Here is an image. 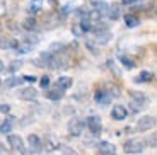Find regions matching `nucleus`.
<instances>
[{"label":"nucleus","instance_id":"obj_1","mask_svg":"<svg viewBox=\"0 0 157 155\" xmlns=\"http://www.w3.org/2000/svg\"><path fill=\"white\" fill-rule=\"evenodd\" d=\"M144 148H145V143L138 138H132V140H128V142L123 143V150L126 153H140Z\"/></svg>","mask_w":157,"mask_h":155},{"label":"nucleus","instance_id":"obj_2","mask_svg":"<svg viewBox=\"0 0 157 155\" xmlns=\"http://www.w3.org/2000/svg\"><path fill=\"white\" fill-rule=\"evenodd\" d=\"M82 131H84V119H80V118H72L68 121V133L72 136H80Z\"/></svg>","mask_w":157,"mask_h":155},{"label":"nucleus","instance_id":"obj_3","mask_svg":"<svg viewBox=\"0 0 157 155\" xmlns=\"http://www.w3.org/2000/svg\"><path fill=\"white\" fill-rule=\"evenodd\" d=\"M145 102H147V97L144 96V92H132V102H130V106L133 108V111L144 109Z\"/></svg>","mask_w":157,"mask_h":155},{"label":"nucleus","instance_id":"obj_4","mask_svg":"<svg viewBox=\"0 0 157 155\" xmlns=\"http://www.w3.org/2000/svg\"><path fill=\"white\" fill-rule=\"evenodd\" d=\"M86 124L89 126V130L94 133V135H99L101 130H102V123H101V118L99 116H89L86 119Z\"/></svg>","mask_w":157,"mask_h":155},{"label":"nucleus","instance_id":"obj_5","mask_svg":"<svg viewBox=\"0 0 157 155\" xmlns=\"http://www.w3.org/2000/svg\"><path fill=\"white\" fill-rule=\"evenodd\" d=\"M154 124H155V118H154V116H144V118L138 119L137 130H138V131H147V130L152 128Z\"/></svg>","mask_w":157,"mask_h":155},{"label":"nucleus","instance_id":"obj_6","mask_svg":"<svg viewBox=\"0 0 157 155\" xmlns=\"http://www.w3.org/2000/svg\"><path fill=\"white\" fill-rule=\"evenodd\" d=\"M28 143H29V148H33V153L41 152V148H43V142H41V138H39L38 135H29Z\"/></svg>","mask_w":157,"mask_h":155},{"label":"nucleus","instance_id":"obj_7","mask_svg":"<svg viewBox=\"0 0 157 155\" xmlns=\"http://www.w3.org/2000/svg\"><path fill=\"white\" fill-rule=\"evenodd\" d=\"M98 148L101 155H116V147L113 143H109V142H101L98 145Z\"/></svg>","mask_w":157,"mask_h":155},{"label":"nucleus","instance_id":"obj_8","mask_svg":"<svg viewBox=\"0 0 157 155\" xmlns=\"http://www.w3.org/2000/svg\"><path fill=\"white\" fill-rule=\"evenodd\" d=\"M128 116V111L125 109V106H114L113 109H111V118L116 121H121L125 119V118Z\"/></svg>","mask_w":157,"mask_h":155},{"label":"nucleus","instance_id":"obj_9","mask_svg":"<svg viewBox=\"0 0 157 155\" xmlns=\"http://www.w3.org/2000/svg\"><path fill=\"white\" fill-rule=\"evenodd\" d=\"M111 94L106 92V90H98V92L94 94V101L98 102V104H109L111 102Z\"/></svg>","mask_w":157,"mask_h":155},{"label":"nucleus","instance_id":"obj_10","mask_svg":"<svg viewBox=\"0 0 157 155\" xmlns=\"http://www.w3.org/2000/svg\"><path fill=\"white\" fill-rule=\"evenodd\" d=\"M19 97L22 101H34L36 97H38V92H36V89H33V87H26V89H22L19 92Z\"/></svg>","mask_w":157,"mask_h":155},{"label":"nucleus","instance_id":"obj_11","mask_svg":"<svg viewBox=\"0 0 157 155\" xmlns=\"http://www.w3.org/2000/svg\"><path fill=\"white\" fill-rule=\"evenodd\" d=\"M9 143H10V147L14 148V150H17V152L24 150V142H22V138H21L19 135H9Z\"/></svg>","mask_w":157,"mask_h":155},{"label":"nucleus","instance_id":"obj_12","mask_svg":"<svg viewBox=\"0 0 157 155\" xmlns=\"http://www.w3.org/2000/svg\"><path fill=\"white\" fill-rule=\"evenodd\" d=\"M106 12H108V17H109L111 21H118L120 17H121V7H120V5H116V4L109 5Z\"/></svg>","mask_w":157,"mask_h":155},{"label":"nucleus","instance_id":"obj_13","mask_svg":"<svg viewBox=\"0 0 157 155\" xmlns=\"http://www.w3.org/2000/svg\"><path fill=\"white\" fill-rule=\"evenodd\" d=\"M14 124H16V119L12 116H9L7 119L4 121V123L0 124V133H4V135H9V133L12 131V128H14Z\"/></svg>","mask_w":157,"mask_h":155},{"label":"nucleus","instance_id":"obj_14","mask_svg":"<svg viewBox=\"0 0 157 155\" xmlns=\"http://www.w3.org/2000/svg\"><path fill=\"white\" fill-rule=\"evenodd\" d=\"M111 38H113V34H111L109 29H106V31H99V32H96V43H99V44H106Z\"/></svg>","mask_w":157,"mask_h":155},{"label":"nucleus","instance_id":"obj_15","mask_svg":"<svg viewBox=\"0 0 157 155\" xmlns=\"http://www.w3.org/2000/svg\"><path fill=\"white\" fill-rule=\"evenodd\" d=\"M72 84H74V82H72L70 77H60L58 80H56V87H58V89H62L63 92H65L67 89H70Z\"/></svg>","mask_w":157,"mask_h":155},{"label":"nucleus","instance_id":"obj_16","mask_svg":"<svg viewBox=\"0 0 157 155\" xmlns=\"http://www.w3.org/2000/svg\"><path fill=\"white\" fill-rule=\"evenodd\" d=\"M46 97L50 99V101H60V99L63 97V90L58 89V87H55V89L48 90V92H46Z\"/></svg>","mask_w":157,"mask_h":155},{"label":"nucleus","instance_id":"obj_17","mask_svg":"<svg viewBox=\"0 0 157 155\" xmlns=\"http://www.w3.org/2000/svg\"><path fill=\"white\" fill-rule=\"evenodd\" d=\"M19 41L16 39H7V38H0V48H4V50H9V48H14L16 50Z\"/></svg>","mask_w":157,"mask_h":155},{"label":"nucleus","instance_id":"obj_18","mask_svg":"<svg viewBox=\"0 0 157 155\" xmlns=\"http://www.w3.org/2000/svg\"><path fill=\"white\" fill-rule=\"evenodd\" d=\"M31 50H33V44L29 43V41H24V43H19V44H17V48H16V51H17L19 55L29 53Z\"/></svg>","mask_w":157,"mask_h":155},{"label":"nucleus","instance_id":"obj_19","mask_svg":"<svg viewBox=\"0 0 157 155\" xmlns=\"http://www.w3.org/2000/svg\"><path fill=\"white\" fill-rule=\"evenodd\" d=\"M120 62L123 63V66H126V68L128 70H132V68H135V62L132 58H128V56H125V55H121V56H120Z\"/></svg>","mask_w":157,"mask_h":155},{"label":"nucleus","instance_id":"obj_20","mask_svg":"<svg viewBox=\"0 0 157 155\" xmlns=\"http://www.w3.org/2000/svg\"><path fill=\"white\" fill-rule=\"evenodd\" d=\"M150 80H154V74H150V72H142L135 78V82H150Z\"/></svg>","mask_w":157,"mask_h":155},{"label":"nucleus","instance_id":"obj_21","mask_svg":"<svg viewBox=\"0 0 157 155\" xmlns=\"http://www.w3.org/2000/svg\"><path fill=\"white\" fill-rule=\"evenodd\" d=\"M125 24L128 27H137L138 24H140V21H138V17H133V16H125Z\"/></svg>","mask_w":157,"mask_h":155},{"label":"nucleus","instance_id":"obj_22","mask_svg":"<svg viewBox=\"0 0 157 155\" xmlns=\"http://www.w3.org/2000/svg\"><path fill=\"white\" fill-rule=\"evenodd\" d=\"M80 26V29H82V32L86 34V32L92 31V22H90V19H82V22L78 24Z\"/></svg>","mask_w":157,"mask_h":155},{"label":"nucleus","instance_id":"obj_23","mask_svg":"<svg viewBox=\"0 0 157 155\" xmlns=\"http://www.w3.org/2000/svg\"><path fill=\"white\" fill-rule=\"evenodd\" d=\"M7 87H17V85H21L22 84V78H19V77H10V78H7Z\"/></svg>","mask_w":157,"mask_h":155},{"label":"nucleus","instance_id":"obj_24","mask_svg":"<svg viewBox=\"0 0 157 155\" xmlns=\"http://www.w3.org/2000/svg\"><path fill=\"white\" fill-rule=\"evenodd\" d=\"M36 27V22H34V19H26L24 21V29H28V31H33V29H34Z\"/></svg>","mask_w":157,"mask_h":155},{"label":"nucleus","instance_id":"obj_25","mask_svg":"<svg viewBox=\"0 0 157 155\" xmlns=\"http://www.w3.org/2000/svg\"><path fill=\"white\" fill-rule=\"evenodd\" d=\"M39 85H41V89H48V87H50V77H48V75L41 77L39 78Z\"/></svg>","mask_w":157,"mask_h":155},{"label":"nucleus","instance_id":"obj_26","mask_svg":"<svg viewBox=\"0 0 157 155\" xmlns=\"http://www.w3.org/2000/svg\"><path fill=\"white\" fill-rule=\"evenodd\" d=\"M21 65H22V62H21V60H17V62H12L10 63V72H16V70H19L21 68Z\"/></svg>","mask_w":157,"mask_h":155},{"label":"nucleus","instance_id":"obj_27","mask_svg":"<svg viewBox=\"0 0 157 155\" xmlns=\"http://www.w3.org/2000/svg\"><path fill=\"white\" fill-rule=\"evenodd\" d=\"M62 155H77V152L74 148H68V147H63L62 148Z\"/></svg>","mask_w":157,"mask_h":155},{"label":"nucleus","instance_id":"obj_28","mask_svg":"<svg viewBox=\"0 0 157 155\" xmlns=\"http://www.w3.org/2000/svg\"><path fill=\"white\" fill-rule=\"evenodd\" d=\"M72 32H74L75 36H84V32H82V29H80V26H78V24H75V26L72 27Z\"/></svg>","mask_w":157,"mask_h":155},{"label":"nucleus","instance_id":"obj_29","mask_svg":"<svg viewBox=\"0 0 157 155\" xmlns=\"http://www.w3.org/2000/svg\"><path fill=\"white\" fill-rule=\"evenodd\" d=\"M0 112L9 114V112H10V106H9V104H0Z\"/></svg>","mask_w":157,"mask_h":155},{"label":"nucleus","instance_id":"obj_30","mask_svg":"<svg viewBox=\"0 0 157 155\" xmlns=\"http://www.w3.org/2000/svg\"><path fill=\"white\" fill-rule=\"evenodd\" d=\"M22 82H29V84H33V82H36V77L34 75H24Z\"/></svg>","mask_w":157,"mask_h":155},{"label":"nucleus","instance_id":"obj_31","mask_svg":"<svg viewBox=\"0 0 157 155\" xmlns=\"http://www.w3.org/2000/svg\"><path fill=\"white\" fill-rule=\"evenodd\" d=\"M137 2H140V0H121L123 5H132V4H137Z\"/></svg>","mask_w":157,"mask_h":155},{"label":"nucleus","instance_id":"obj_32","mask_svg":"<svg viewBox=\"0 0 157 155\" xmlns=\"http://www.w3.org/2000/svg\"><path fill=\"white\" fill-rule=\"evenodd\" d=\"M21 153H22V155H33V150H26V148H24Z\"/></svg>","mask_w":157,"mask_h":155},{"label":"nucleus","instance_id":"obj_33","mask_svg":"<svg viewBox=\"0 0 157 155\" xmlns=\"http://www.w3.org/2000/svg\"><path fill=\"white\" fill-rule=\"evenodd\" d=\"M150 143H152V147H155V135L152 136V140H150Z\"/></svg>","mask_w":157,"mask_h":155},{"label":"nucleus","instance_id":"obj_34","mask_svg":"<svg viewBox=\"0 0 157 155\" xmlns=\"http://www.w3.org/2000/svg\"><path fill=\"white\" fill-rule=\"evenodd\" d=\"M4 70V63H2V60H0V72Z\"/></svg>","mask_w":157,"mask_h":155},{"label":"nucleus","instance_id":"obj_35","mask_svg":"<svg viewBox=\"0 0 157 155\" xmlns=\"http://www.w3.org/2000/svg\"><path fill=\"white\" fill-rule=\"evenodd\" d=\"M0 87H2V80H0Z\"/></svg>","mask_w":157,"mask_h":155}]
</instances>
